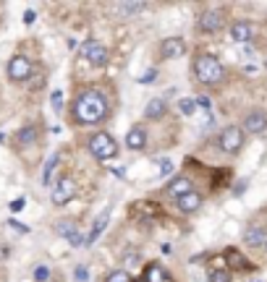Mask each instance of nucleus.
<instances>
[{"instance_id": "obj_14", "label": "nucleus", "mask_w": 267, "mask_h": 282, "mask_svg": "<svg viewBox=\"0 0 267 282\" xmlns=\"http://www.w3.org/2000/svg\"><path fill=\"white\" fill-rule=\"evenodd\" d=\"M144 144H147V133L142 128H131V131H128V136H126V147L128 149H142Z\"/></svg>"}, {"instance_id": "obj_15", "label": "nucleus", "mask_w": 267, "mask_h": 282, "mask_svg": "<svg viewBox=\"0 0 267 282\" xmlns=\"http://www.w3.org/2000/svg\"><path fill=\"white\" fill-rule=\"evenodd\" d=\"M144 282H170V277H168L165 269L158 267V264H150L147 272H144Z\"/></svg>"}, {"instance_id": "obj_29", "label": "nucleus", "mask_w": 267, "mask_h": 282, "mask_svg": "<svg viewBox=\"0 0 267 282\" xmlns=\"http://www.w3.org/2000/svg\"><path fill=\"white\" fill-rule=\"evenodd\" d=\"M73 280H76V282H89V269H87V267H76V272H73Z\"/></svg>"}, {"instance_id": "obj_36", "label": "nucleus", "mask_w": 267, "mask_h": 282, "mask_svg": "<svg viewBox=\"0 0 267 282\" xmlns=\"http://www.w3.org/2000/svg\"><path fill=\"white\" fill-rule=\"evenodd\" d=\"M34 19H37L34 11H26V13H24V24H34Z\"/></svg>"}, {"instance_id": "obj_23", "label": "nucleus", "mask_w": 267, "mask_h": 282, "mask_svg": "<svg viewBox=\"0 0 267 282\" xmlns=\"http://www.w3.org/2000/svg\"><path fill=\"white\" fill-rule=\"evenodd\" d=\"M107 282H131V277H128L126 269H115V272L107 275Z\"/></svg>"}, {"instance_id": "obj_21", "label": "nucleus", "mask_w": 267, "mask_h": 282, "mask_svg": "<svg viewBox=\"0 0 267 282\" xmlns=\"http://www.w3.org/2000/svg\"><path fill=\"white\" fill-rule=\"evenodd\" d=\"M178 110H181L183 115H194V110H197V99H189V97H183L181 102H178Z\"/></svg>"}, {"instance_id": "obj_19", "label": "nucleus", "mask_w": 267, "mask_h": 282, "mask_svg": "<svg viewBox=\"0 0 267 282\" xmlns=\"http://www.w3.org/2000/svg\"><path fill=\"white\" fill-rule=\"evenodd\" d=\"M58 162H60V154H50L48 162H45V170H42V183L45 186H50V175L55 172V167H58Z\"/></svg>"}, {"instance_id": "obj_37", "label": "nucleus", "mask_w": 267, "mask_h": 282, "mask_svg": "<svg viewBox=\"0 0 267 282\" xmlns=\"http://www.w3.org/2000/svg\"><path fill=\"white\" fill-rule=\"evenodd\" d=\"M244 188H246V180H241V183L233 188V194H236V196H238V194H244Z\"/></svg>"}, {"instance_id": "obj_1", "label": "nucleus", "mask_w": 267, "mask_h": 282, "mask_svg": "<svg viewBox=\"0 0 267 282\" xmlns=\"http://www.w3.org/2000/svg\"><path fill=\"white\" fill-rule=\"evenodd\" d=\"M73 115H76V123H81V125L100 123L107 115V99H105V94L95 92V89L81 92L76 97V102H73Z\"/></svg>"}, {"instance_id": "obj_32", "label": "nucleus", "mask_w": 267, "mask_h": 282, "mask_svg": "<svg viewBox=\"0 0 267 282\" xmlns=\"http://www.w3.org/2000/svg\"><path fill=\"white\" fill-rule=\"evenodd\" d=\"M155 76H158V71L150 68L147 74H142V79H139V81H142V84H152V79H155Z\"/></svg>"}, {"instance_id": "obj_10", "label": "nucleus", "mask_w": 267, "mask_h": 282, "mask_svg": "<svg viewBox=\"0 0 267 282\" xmlns=\"http://www.w3.org/2000/svg\"><path fill=\"white\" fill-rule=\"evenodd\" d=\"M220 26H223V13H220V11H210V13H205V16L199 19V29H202V32H210V34H213V32L220 29Z\"/></svg>"}, {"instance_id": "obj_28", "label": "nucleus", "mask_w": 267, "mask_h": 282, "mask_svg": "<svg viewBox=\"0 0 267 282\" xmlns=\"http://www.w3.org/2000/svg\"><path fill=\"white\" fill-rule=\"evenodd\" d=\"M50 102H53V110H55V113H60V110H63V92H53Z\"/></svg>"}, {"instance_id": "obj_33", "label": "nucleus", "mask_w": 267, "mask_h": 282, "mask_svg": "<svg viewBox=\"0 0 267 282\" xmlns=\"http://www.w3.org/2000/svg\"><path fill=\"white\" fill-rule=\"evenodd\" d=\"M170 172H173V162L170 160L160 162V175H170Z\"/></svg>"}, {"instance_id": "obj_9", "label": "nucleus", "mask_w": 267, "mask_h": 282, "mask_svg": "<svg viewBox=\"0 0 267 282\" xmlns=\"http://www.w3.org/2000/svg\"><path fill=\"white\" fill-rule=\"evenodd\" d=\"M183 52H186V42L181 37H170L162 42V58L165 60H173V58H181Z\"/></svg>"}, {"instance_id": "obj_16", "label": "nucleus", "mask_w": 267, "mask_h": 282, "mask_svg": "<svg viewBox=\"0 0 267 282\" xmlns=\"http://www.w3.org/2000/svg\"><path fill=\"white\" fill-rule=\"evenodd\" d=\"M168 194L170 196H176V199H181V196H186V194H191V183L186 178H176L173 183L168 186Z\"/></svg>"}, {"instance_id": "obj_26", "label": "nucleus", "mask_w": 267, "mask_h": 282, "mask_svg": "<svg viewBox=\"0 0 267 282\" xmlns=\"http://www.w3.org/2000/svg\"><path fill=\"white\" fill-rule=\"evenodd\" d=\"M48 277H50V269L45 267V264H40V267L34 269V280L37 282H48Z\"/></svg>"}, {"instance_id": "obj_27", "label": "nucleus", "mask_w": 267, "mask_h": 282, "mask_svg": "<svg viewBox=\"0 0 267 282\" xmlns=\"http://www.w3.org/2000/svg\"><path fill=\"white\" fill-rule=\"evenodd\" d=\"M123 13H139V11H144V5L142 3H123V5H118Z\"/></svg>"}, {"instance_id": "obj_34", "label": "nucleus", "mask_w": 267, "mask_h": 282, "mask_svg": "<svg viewBox=\"0 0 267 282\" xmlns=\"http://www.w3.org/2000/svg\"><path fill=\"white\" fill-rule=\"evenodd\" d=\"M8 227H13V230H18V233H29V227H26V225H21V222H16V220H11V222H8Z\"/></svg>"}, {"instance_id": "obj_22", "label": "nucleus", "mask_w": 267, "mask_h": 282, "mask_svg": "<svg viewBox=\"0 0 267 282\" xmlns=\"http://www.w3.org/2000/svg\"><path fill=\"white\" fill-rule=\"evenodd\" d=\"M34 139H37L34 128H21L18 131V144H34Z\"/></svg>"}, {"instance_id": "obj_12", "label": "nucleus", "mask_w": 267, "mask_h": 282, "mask_svg": "<svg viewBox=\"0 0 267 282\" xmlns=\"http://www.w3.org/2000/svg\"><path fill=\"white\" fill-rule=\"evenodd\" d=\"M107 220H110V206H107L105 212L97 217L95 225H92V230H89V235H87V245H92V243H95V241L100 238V233H103L105 227H107Z\"/></svg>"}, {"instance_id": "obj_31", "label": "nucleus", "mask_w": 267, "mask_h": 282, "mask_svg": "<svg viewBox=\"0 0 267 282\" xmlns=\"http://www.w3.org/2000/svg\"><path fill=\"white\" fill-rule=\"evenodd\" d=\"M24 204H26V199H24V196L13 199V201H11V212H21V209H24Z\"/></svg>"}, {"instance_id": "obj_6", "label": "nucleus", "mask_w": 267, "mask_h": 282, "mask_svg": "<svg viewBox=\"0 0 267 282\" xmlns=\"http://www.w3.org/2000/svg\"><path fill=\"white\" fill-rule=\"evenodd\" d=\"M244 144V131L236 128V125H228V128L220 133V147H223V152H238Z\"/></svg>"}, {"instance_id": "obj_20", "label": "nucleus", "mask_w": 267, "mask_h": 282, "mask_svg": "<svg viewBox=\"0 0 267 282\" xmlns=\"http://www.w3.org/2000/svg\"><path fill=\"white\" fill-rule=\"evenodd\" d=\"M165 113V102L162 99H150L144 107V118H160Z\"/></svg>"}, {"instance_id": "obj_18", "label": "nucleus", "mask_w": 267, "mask_h": 282, "mask_svg": "<svg viewBox=\"0 0 267 282\" xmlns=\"http://www.w3.org/2000/svg\"><path fill=\"white\" fill-rule=\"evenodd\" d=\"M225 259H228V269H252V267H249V261H246L238 251H228V253H225Z\"/></svg>"}, {"instance_id": "obj_30", "label": "nucleus", "mask_w": 267, "mask_h": 282, "mask_svg": "<svg viewBox=\"0 0 267 282\" xmlns=\"http://www.w3.org/2000/svg\"><path fill=\"white\" fill-rule=\"evenodd\" d=\"M68 241H71V245H73V248H79V245H84V243H87V238H84V235H81L79 230H76V233H73V235H71V238H68Z\"/></svg>"}, {"instance_id": "obj_24", "label": "nucleus", "mask_w": 267, "mask_h": 282, "mask_svg": "<svg viewBox=\"0 0 267 282\" xmlns=\"http://www.w3.org/2000/svg\"><path fill=\"white\" fill-rule=\"evenodd\" d=\"M210 282H231V272L228 269H215L210 275Z\"/></svg>"}, {"instance_id": "obj_3", "label": "nucleus", "mask_w": 267, "mask_h": 282, "mask_svg": "<svg viewBox=\"0 0 267 282\" xmlns=\"http://www.w3.org/2000/svg\"><path fill=\"white\" fill-rule=\"evenodd\" d=\"M89 152H92V157H97V160H113L118 154V144L110 133H95L89 139Z\"/></svg>"}, {"instance_id": "obj_2", "label": "nucleus", "mask_w": 267, "mask_h": 282, "mask_svg": "<svg viewBox=\"0 0 267 282\" xmlns=\"http://www.w3.org/2000/svg\"><path fill=\"white\" fill-rule=\"evenodd\" d=\"M194 74L197 79L202 81V84H220L225 76L223 66H220V60L213 58V55H199L194 60Z\"/></svg>"}, {"instance_id": "obj_13", "label": "nucleus", "mask_w": 267, "mask_h": 282, "mask_svg": "<svg viewBox=\"0 0 267 282\" xmlns=\"http://www.w3.org/2000/svg\"><path fill=\"white\" fill-rule=\"evenodd\" d=\"M199 206H202V196H199V194H194V191L178 199V209H181L183 214H191V212H197Z\"/></svg>"}, {"instance_id": "obj_5", "label": "nucleus", "mask_w": 267, "mask_h": 282, "mask_svg": "<svg viewBox=\"0 0 267 282\" xmlns=\"http://www.w3.org/2000/svg\"><path fill=\"white\" fill-rule=\"evenodd\" d=\"M81 55H84V58L92 63V66H105L107 50H105L97 40H87L84 44H81Z\"/></svg>"}, {"instance_id": "obj_35", "label": "nucleus", "mask_w": 267, "mask_h": 282, "mask_svg": "<svg viewBox=\"0 0 267 282\" xmlns=\"http://www.w3.org/2000/svg\"><path fill=\"white\" fill-rule=\"evenodd\" d=\"M197 105H199V107H205V110H210V107H213L210 97H197Z\"/></svg>"}, {"instance_id": "obj_7", "label": "nucleus", "mask_w": 267, "mask_h": 282, "mask_svg": "<svg viewBox=\"0 0 267 282\" xmlns=\"http://www.w3.org/2000/svg\"><path fill=\"white\" fill-rule=\"evenodd\" d=\"M8 76L13 81H24L32 76V60L24 58V55H16L11 63H8Z\"/></svg>"}, {"instance_id": "obj_25", "label": "nucleus", "mask_w": 267, "mask_h": 282, "mask_svg": "<svg viewBox=\"0 0 267 282\" xmlns=\"http://www.w3.org/2000/svg\"><path fill=\"white\" fill-rule=\"evenodd\" d=\"M58 233L63 235V238H71V235L76 233V225H73V222H60L58 225Z\"/></svg>"}, {"instance_id": "obj_8", "label": "nucleus", "mask_w": 267, "mask_h": 282, "mask_svg": "<svg viewBox=\"0 0 267 282\" xmlns=\"http://www.w3.org/2000/svg\"><path fill=\"white\" fill-rule=\"evenodd\" d=\"M244 128L249 133H262L267 128V113L265 110H252L244 121Z\"/></svg>"}, {"instance_id": "obj_4", "label": "nucleus", "mask_w": 267, "mask_h": 282, "mask_svg": "<svg viewBox=\"0 0 267 282\" xmlns=\"http://www.w3.org/2000/svg\"><path fill=\"white\" fill-rule=\"evenodd\" d=\"M73 196H76V183H73L71 178L58 180V186H55V188H53V194H50V199H53V204H55V206L68 204Z\"/></svg>"}, {"instance_id": "obj_38", "label": "nucleus", "mask_w": 267, "mask_h": 282, "mask_svg": "<svg viewBox=\"0 0 267 282\" xmlns=\"http://www.w3.org/2000/svg\"><path fill=\"white\" fill-rule=\"evenodd\" d=\"M265 251H267V243H265Z\"/></svg>"}, {"instance_id": "obj_17", "label": "nucleus", "mask_w": 267, "mask_h": 282, "mask_svg": "<svg viewBox=\"0 0 267 282\" xmlns=\"http://www.w3.org/2000/svg\"><path fill=\"white\" fill-rule=\"evenodd\" d=\"M244 241L249 243V245H265L267 243V233H265V227H249L244 235Z\"/></svg>"}, {"instance_id": "obj_39", "label": "nucleus", "mask_w": 267, "mask_h": 282, "mask_svg": "<svg viewBox=\"0 0 267 282\" xmlns=\"http://www.w3.org/2000/svg\"><path fill=\"white\" fill-rule=\"evenodd\" d=\"M265 68H267V60H265Z\"/></svg>"}, {"instance_id": "obj_11", "label": "nucleus", "mask_w": 267, "mask_h": 282, "mask_svg": "<svg viewBox=\"0 0 267 282\" xmlns=\"http://www.w3.org/2000/svg\"><path fill=\"white\" fill-rule=\"evenodd\" d=\"M231 40L238 42V44L249 42V40H252V24H249V21H236V24L231 26Z\"/></svg>"}]
</instances>
